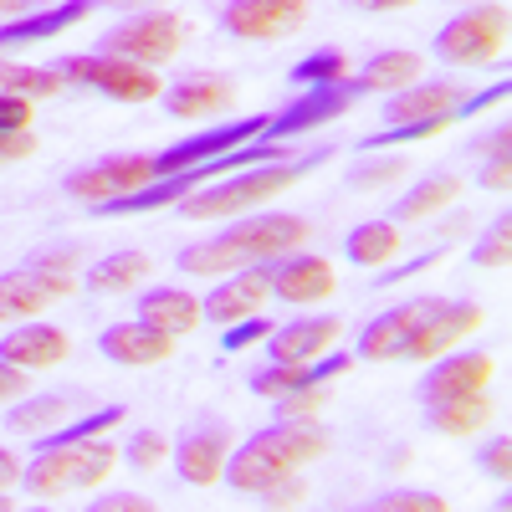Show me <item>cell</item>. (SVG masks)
I'll return each instance as SVG.
<instances>
[{
	"mask_svg": "<svg viewBox=\"0 0 512 512\" xmlns=\"http://www.w3.org/2000/svg\"><path fill=\"white\" fill-rule=\"evenodd\" d=\"M323 451H328V431L318 420H272L256 436H246L241 446H231L221 482L241 497L246 492L262 497L267 487H277L292 472H303V466L318 461Z\"/></svg>",
	"mask_w": 512,
	"mask_h": 512,
	"instance_id": "1",
	"label": "cell"
},
{
	"mask_svg": "<svg viewBox=\"0 0 512 512\" xmlns=\"http://www.w3.org/2000/svg\"><path fill=\"white\" fill-rule=\"evenodd\" d=\"M303 241H308L303 216H287V210H251V216H241L236 226H226L216 241L185 246L175 262L190 277H226V272H241L251 262H267V256L297 251Z\"/></svg>",
	"mask_w": 512,
	"mask_h": 512,
	"instance_id": "2",
	"label": "cell"
},
{
	"mask_svg": "<svg viewBox=\"0 0 512 512\" xmlns=\"http://www.w3.org/2000/svg\"><path fill=\"white\" fill-rule=\"evenodd\" d=\"M333 149H313V154H292V159H277V164H251V169H236L226 180H210L200 190H190L175 210L185 221H216V216H246V205H267L277 200L287 185H297L313 164H323Z\"/></svg>",
	"mask_w": 512,
	"mask_h": 512,
	"instance_id": "3",
	"label": "cell"
},
{
	"mask_svg": "<svg viewBox=\"0 0 512 512\" xmlns=\"http://www.w3.org/2000/svg\"><path fill=\"white\" fill-rule=\"evenodd\" d=\"M113 466H118V446H108L103 436L62 441V446H31V461H21V487L31 497L93 492L108 482Z\"/></svg>",
	"mask_w": 512,
	"mask_h": 512,
	"instance_id": "4",
	"label": "cell"
},
{
	"mask_svg": "<svg viewBox=\"0 0 512 512\" xmlns=\"http://www.w3.org/2000/svg\"><path fill=\"white\" fill-rule=\"evenodd\" d=\"M507 21L512 16H507L502 0H477V6H466L461 16H451L436 31L431 57L446 62V67H487L507 47Z\"/></svg>",
	"mask_w": 512,
	"mask_h": 512,
	"instance_id": "5",
	"label": "cell"
},
{
	"mask_svg": "<svg viewBox=\"0 0 512 512\" xmlns=\"http://www.w3.org/2000/svg\"><path fill=\"white\" fill-rule=\"evenodd\" d=\"M57 72L77 88H93L113 103H154L164 93V82L154 67H139V62H123L113 52H82V57H62Z\"/></svg>",
	"mask_w": 512,
	"mask_h": 512,
	"instance_id": "6",
	"label": "cell"
},
{
	"mask_svg": "<svg viewBox=\"0 0 512 512\" xmlns=\"http://www.w3.org/2000/svg\"><path fill=\"white\" fill-rule=\"evenodd\" d=\"M180 41H185V21L175 11H134L113 31H103L98 52H113L123 62H139V67H164L180 52Z\"/></svg>",
	"mask_w": 512,
	"mask_h": 512,
	"instance_id": "7",
	"label": "cell"
},
{
	"mask_svg": "<svg viewBox=\"0 0 512 512\" xmlns=\"http://www.w3.org/2000/svg\"><path fill=\"white\" fill-rule=\"evenodd\" d=\"M359 98H369V88H364L359 77L313 82V88H303V98H292L282 113H272V118H267L262 139H272V144H287V139H297V134H308V128H318V123H333L338 113H349Z\"/></svg>",
	"mask_w": 512,
	"mask_h": 512,
	"instance_id": "8",
	"label": "cell"
},
{
	"mask_svg": "<svg viewBox=\"0 0 512 512\" xmlns=\"http://www.w3.org/2000/svg\"><path fill=\"white\" fill-rule=\"evenodd\" d=\"M226 456H231V425L221 415H200L180 431V441H169V461H175V477L185 487H216L226 472Z\"/></svg>",
	"mask_w": 512,
	"mask_h": 512,
	"instance_id": "9",
	"label": "cell"
},
{
	"mask_svg": "<svg viewBox=\"0 0 512 512\" xmlns=\"http://www.w3.org/2000/svg\"><path fill=\"white\" fill-rule=\"evenodd\" d=\"M154 180V154H113L98 164H82L72 175H62V190L82 205H108L118 195H134Z\"/></svg>",
	"mask_w": 512,
	"mask_h": 512,
	"instance_id": "10",
	"label": "cell"
},
{
	"mask_svg": "<svg viewBox=\"0 0 512 512\" xmlns=\"http://www.w3.org/2000/svg\"><path fill=\"white\" fill-rule=\"evenodd\" d=\"M267 118H272V113H251V118H241V123H216V128H200V134L159 149V154H154V180L175 175V169H190V164H205V159H221V154H231V149H241V144H251V139H262ZM154 180H149V185H154Z\"/></svg>",
	"mask_w": 512,
	"mask_h": 512,
	"instance_id": "11",
	"label": "cell"
},
{
	"mask_svg": "<svg viewBox=\"0 0 512 512\" xmlns=\"http://www.w3.org/2000/svg\"><path fill=\"white\" fill-rule=\"evenodd\" d=\"M436 303L441 297H410V303H395V308H384L379 318H369L364 333H359V359H374V364L410 359L415 333L425 328V318L436 313Z\"/></svg>",
	"mask_w": 512,
	"mask_h": 512,
	"instance_id": "12",
	"label": "cell"
},
{
	"mask_svg": "<svg viewBox=\"0 0 512 512\" xmlns=\"http://www.w3.org/2000/svg\"><path fill=\"white\" fill-rule=\"evenodd\" d=\"M308 0H226L221 6V31L236 41H282L303 31Z\"/></svg>",
	"mask_w": 512,
	"mask_h": 512,
	"instance_id": "13",
	"label": "cell"
},
{
	"mask_svg": "<svg viewBox=\"0 0 512 512\" xmlns=\"http://www.w3.org/2000/svg\"><path fill=\"white\" fill-rule=\"evenodd\" d=\"M497 374V359L487 349H446L431 359V369H425L420 379V405H436V400H456V395H477L487 390Z\"/></svg>",
	"mask_w": 512,
	"mask_h": 512,
	"instance_id": "14",
	"label": "cell"
},
{
	"mask_svg": "<svg viewBox=\"0 0 512 512\" xmlns=\"http://www.w3.org/2000/svg\"><path fill=\"white\" fill-rule=\"evenodd\" d=\"M67 292H72V272H41V267L0 272V323L41 318L52 303H62Z\"/></svg>",
	"mask_w": 512,
	"mask_h": 512,
	"instance_id": "15",
	"label": "cell"
},
{
	"mask_svg": "<svg viewBox=\"0 0 512 512\" xmlns=\"http://www.w3.org/2000/svg\"><path fill=\"white\" fill-rule=\"evenodd\" d=\"M272 262H277V256H267V262H251V267L231 272L226 287H210L205 303H200V318L216 323V328H231V323L251 318V313L272 297Z\"/></svg>",
	"mask_w": 512,
	"mask_h": 512,
	"instance_id": "16",
	"label": "cell"
},
{
	"mask_svg": "<svg viewBox=\"0 0 512 512\" xmlns=\"http://www.w3.org/2000/svg\"><path fill=\"white\" fill-rule=\"evenodd\" d=\"M482 328V308L477 303H466V297H441L436 313L425 318V328L415 333V344H410V364H431L436 354L456 349L461 338H472Z\"/></svg>",
	"mask_w": 512,
	"mask_h": 512,
	"instance_id": "17",
	"label": "cell"
},
{
	"mask_svg": "<svg viewBox=\"0 0 512 512\" xmlns=\"http://www.w3.org/2000/svg\"><path fill=\"white\" fill-rule=\"evenodd\" d=\"M93 11H103V0H57V6H36L26 16L0 21V52L6 47H36V41H52L62 31H72L77 21H88Z\"/></svg>",
	"mask_w": 512,
	"mask_h": 512,
	"instance_id": "18",
	"label": "cell"
},
{
	"mask_svg": "<svg viewBox=\"0 0 512 512\" xmlns=\"http://www.w3.org/2000/svg\"><path fill=\"white\" fill-rule=\"evenodd\" d=\"M98 354H103L108 364H123V369H154V364H164L169 354H175V338L159 333V328H149L144 318H134V323H108V328L98 333Z\"/></svg>",
	"mask_w": 512,
	"mask_h": 512,
	"instance_id": "19",
	"label": "cell"
},
{
	"mask_svg": "<svg viewBox=\"0 0 512 512\" xmlns=\"http://www.w3.org/2000/svg\"><path fill=\"white\" fill-rule=\"evenodd\" d=\"M338 323L333 313L323 318V313H308V318H292V323H272V333L262 338L267 344V359L272 364H308V359H318V354H328L333 349V338H338Z\"/></svg>",
	"mask_w": 512,
	"mask_h": 512,
	"instance_id": "20",
	"label": "cell"
},
{
	"mask_svg": "<svg viewBox=\"0 0 512 512\" xmlns=\"http://www.w3.org/2000/svg\"><path fill=\"white\" fill-rule=\"evenodd\" d=\"M333 287H338L333 267L323 262V256H313V251H282L272 262V297H282V303L308 308V303H323Z\"/></svg>",
	"mask_w": 512,
	"mask_h": 512,
	"instance_id": "21",
	"label": "cell"
},
{
	"mask_svg": "<svg viewBox=\"0 0 512 512\" xmlns=\"http://www.w3.org/2000/svg\"><path fill=\"white\" fill-rule=\"evenodd\" d=\"M461 82H405L384 98V123H415V118H456L461 108Z\"/></svg>",
	"mask_w": 512,
	"mask_h": 512,
	"instance_id": "22",
	"label": "cell"
},
{
	"mask_svg": "<svg viewBox=\"0 0 512 512\" xmlns=\"http://www.w3.org/2000/svg\"><path fill=\"white\" fill-rule=\"evenodd\" d=\"M67 333L62 328H52V323H41V318H26L21 328H11L6 338H0V359L6 364H16V369H52V364H62L67 359Z\"/></svg>",
	"mask_w": 512,
	"mask_h": 512,
	"instance_id": "23",
	"label": "cell"
},
{
	"mask_svg": "<svg viewBox=\"0 0 512 512\" xmlns=\"http://www.w3.org/2000/svg\"><path fill=\"white\" fill-rule=\"evenodd\" d=\"M159 98H164L169 118H210V113H226L236 103V88L216 72H190L180 82H169Z\"/></svg>",
	"mask_w": 512,
	"mask_h": 512,
	"instance_id": "24",
	"label": "cell"
},
{
	"mask_svg": "<svg viewBox=\"0 0 512 512\" xmlns=\"http://www.w3.org/2000/svg\"><path fill=\"white\" fill-rule=\"evenodd\" d=\"M139 318L169 338H185L200 323V297H190L180 287H149V292H139Z\"/></svg>",
	"mask_w": 512,
	"mask_h": 512,
	"instance_id": "25",
	"label": "cell"
},
{
	"mask_svg": "<svg viewBox=\"0 0 512 512\" xmlns=\"http://www.w3.org/2000/svg\"><path fill=\"white\" fill-rule=\"evenodd\" d=\"M492 395L477 390V395H456V400H436V405H425V425H431L436 436H477L492 425Z\"/></svg>",
	"mask_w": 512,
	"mask_h": 512,
	"instance_id": "26",
	"label": "cell"
},
{
	"mask_svg": "<svg viewBox=\"0 0 512 512\" xmlns=\"http://www.w3.org/2000/svg\"><path fill=\"white\" fill-rule=\"evenodd\" d=\"M461 195V180L456 175H425V180H415L395 205H390V216L384 221H395V226H415V221H431L441 205H451Z\"/></svg>",
	"mask_w": 512,
	"mask_h": 512,
	"instance_id": "27",
	"label": "cell"
},
{
	"mask_svg": "<svg viewBox=\"0 0 512 512\" xmlns=\"http://www.w3.org/2000/svg\"><path fill=\"white\" fill-rule=\"evenodd\" d=\"M395 251H400V226L395 221H364V226H354L344 236V256L354 267H369V272L390 267Z\"/></svg>",
	"mask_w": 512,
	"mask_h": 512,
	"instance_id": "28",
	"label": "cell"
},
{
	"mask_svg": "<svg viewBox=\"0 0 512 512\" xmlns=\"http://www.w3.org/2000/svg\"><path fill=\"white\" fill-rule=\"evenodd\" d=\"M144 277H149V256L134 251V246H123V251L98 256V262L82 272V287L88 292H123V287H139Z\"/></svg>",
	"mask_w": 512,
	"mask_h": 512,
	"instance_id": "29",
	"label": "cell"
},
{
	"mask_svg": "<svg viewBox=\"0 0 512 512\" xmlns=\"http://www.w3.org/2000/svg\"><path fill=\"white\" fill-rule=\"evenodd\" d=\"M62 88H67V77L57 67H21L11 57H0V93H21V98L41 103V98H57Z\"/></svg>",
	"mask_w": 512,
	"mask_h": 512,
	"instance_id": "30",
	"label": "cell"
},
{
	"mask_svg": "<svg viewBox=\"0 0 512 512\" xmlns=\"http://www.w3.org/2000/svg\"><path fill=\"white\" fill-rule=\"evenodd\" d=\"M359 82L369 93H395L405 82H420V57L415 52H374L359 67Z\"/></svg>",
	"mask_w": 512,
	"mask_h": 512,
	"instance_id": "31",
	"label": "cell"
},
{
	"mask_svg": "<svg viewBox=\"0 0 512 512\" xmlns=\"http://www.w3.org/2000/svg\"><path fill=\"white\" fill-rule=\"evenodd\" d=\"M67 395H31L21 410H11L6 415V425L11 431H21V436H41L47 425H57V420H67Z\"/></svg>",
	"mask_w": 512,
	"mask_h": 512,
	"instance_id": "32",
	"label": "cell"
},
{
	"mask_svg": "<svg viewBox=\"0 0 512 512\" xmlns=\"http://www.w3.org/2000/svg\"><path fill=\"white\" fill-rule=\"evenodd\" d=\"M446 123H456V118H415V123H390V128H379V134H364V139H359V154H379V149L415 144V139H436Z\"/></svg>",
	"mask_w": 512,
	"mask_h": 512,
	"instance_id": "33",
	"label": "cell"
},
{
	"mask_svg": "<svg viewBox=\"0 0 512 512\" xmlns=\"http://www.w3.org/2000/svg\"><path fill=\"white\" fill-rule=\"evenodd\" d=\"M328 405V384H292V390L272 395V410L277 420H318V410Z\"/></svg>",
	"mask_w": 512,
	"mask_h": 512,
	"instance_id": "34",
	"label": "cell"
},
{
	"mask_svg": "<svg viewBox=\"0 0 512 512\" xmlns=\"http://www.w3.org/2000/svg\"><path fill=\"white\" fill-rule=\"evenodd\" d=\"M338 77H349V57L333 52V47H318V52H308L303 62L292 67L297 88H313V82H338Z\"/></svg>",
	"mask_w": 512,
	"mask_h": 512,
	"instance_id": "35",
	"label": "cell"
},
{
	"mask_svg": "<svg viewBox=\"0 0 512 512\" xmlns=\"http://www.w3.org/2000/svg\"><path fill=\"white\" fill-rule=\"evenodd\" d=\"M472 262H477V267H487V272H502V267L512 262V221H507V216H497V221L477 236Z\"/></svg>",
	"mask_w": 512,
	"mask_h": 512,
	"instance_id": "36",
	"label": "cell"
},
{
	"mask_svg": "<svg viewBox=\"0 0 512 512\" xmlns=\"http://www.w3.org/2000/svg\"><path fill=\"white\" fill-rule=\"evenodd\" d=\"M507 139H512V128L502 123L497 134L487 139V149H492V159L477 169V185L482 190H497V195H507V185H512V159H507Z\"/></svg>",
	"mask_w": 512,
	"mask_h": 512,
	"instance_id": "37",
	"label": "cell"
},
{
	"mask_svg": "<svg viewBox=\"0 0 512 512\" xmlns=\"http://www.w3.org/2000/svg\"><path fill=\"white\" fill-rule=\"evenodd\" d=\"M369 512H446V497H441V492L395 487V492H379V497H369Z\"/></svg>",
	"mask_w": 512,
	"mask_h": 512,
	"instance_id": "38",
	"label": "cell"
},
{
	"mask_svg": "<svg viewBox=\"0 0 512 512\" xmlns=\"http://www.w3.org/2000/svg\"><path fill=\"white\" fill-rule=\"evenodd\" d=\"M134 472H154V466L169 456V441H164V431H134L123 441V451H118Z\"/></svg>",
	"mask_w": 512,
	"mask_h": 512,
	"instance_id": "39",
	"label": "cell"
},
{
	"mask_svg": "<svg viewBox=\"0 0 512 512\" xmlns=\"http://www.w3.org/2000/svg\"><path fill=\"white\" fill-rule=\"evenodd\" d=\"M477 472H482V477H492L497 487H507V482H512V436H507V431H497L492 441H482V446H477Z\"/></svg>",
	"mask_w": 512,
	"mask_h": 512,
	"instance_id": "40",
	"label": "cell"
},
{
	"mask_svg": "<svg viewBox=\"0 0 512 512\" xmlns=\"http://www.w3.org/2000/svg\"><path fill=\"white\" fill-rule=\"evenodd\" d=\"M267 333H272V323L251 313V318H241V323H231V328H226V338H221V349H226V354H241L246 344H262Z\"/></svg>",
	"mask_w": 512,
	"mask_h": 512,
	"instance_id": "41",
	"label": "cell"
},
{
	"mask_svg": "<svg viewBox=\"0 0 512 512\" xmlns=\"http://www.w3.org/2000/svg\"><path fill=\"white\" fill-rule=\"evenodd\" d=\"M384 180H400V164H395V159H374V164H354V169H349V185H354V190H374V185H384Z\"/></svg>",
	"mask_w": 512,
	"mask_h": 512,
	"instance_id": "42",
	"label": "cell"
},
{
	"mask_svg": "<svg viewBox=\"0 0 512 512\" xmlns=\"http://www.w3.org/2000/svg\"><path fill=\"white\" fill-rule=\"evenodd\" d=\"M21 128H31V98L0 93V134H21Z\"/></svg>",
	"mask_w": 512,
	"mask_h": 512,
	"instance_id": "43",
	"label": "cell"
},
{
	"mask_svg": "<svg viewBox=\"0 0 512 512\" xmlns=\"http://www.w3.org/2000/svg\"><path fill=\"white\" fill-rule=\"evenodd\" d=\"M72 262H77V251H72V246H36L26 267H41V272H72Z\"/></svg>",
	"mask_w": 512,
	"mask_h": 512,
	"instance_id": "44",
	"label": "cell"
},
{
	"mask_svg": "<svg viewBox=\"0 0 512 512\" xmlns=\"http://www.w3.org/2000/svg\"><path fill=\"white\" fill-rule=\"evenodd\" d=\"M154 502L149 497H139V492H103V497H93V512H149Z\"/></svg>",
	"mask_w": 512,
	"mask_h": 512,
	"instance_id": "45",
	"label": "cell"
},
{
	"mask_svg": "<svg viewBox=\"0 0 512 512\" xmlns=\"http://www.w3.org/2000/svg\"><path fill=\"white\" fill-rule=\"evenodd\" d=\"M436 256H441V246H431V251H425V256H410V262H405V267H395V272H379V287H395V282H405V277L425 272V267L436 262Z\"/></svg>",
	"mask_w": 512,
	"mask_h": 512,
	"instance_id": "46",
	"label": "cell"
},
{
	"mask_svg": "<svg viewBox=\"0 0 512 512\" xmlns=\"http://www.w3.org/2000/svg\"><path fill=\"white\" fill-rule=\"evenodd\" d=\"M26 369H16V364H6V359H0V405H6V400H21L26 395Z\"/></svg>",
	"mask_w": 512,
	"mask_h": 512,
	"instance_id": "47",
	"label": "cell"
},
{
	"mask_svg": "<svg viewBox=\"0 0 512 512\" xmlns=\"http://www.w3.org/2000/svg\"><path fill=\"white\" fill-rule=\"evenodd\" d=\"M16 482H21V456L0 446V492H11Z\"/></svg>",
	"mask_w": 512,
	"mask_h": 512,
	"instance_id": "48",
	"label": "cell"
},
{
	"mask_svg": "<svg viewBox=\"0 0 512 512\" xmlns=\"http://www.w3.org/2000/svg\"><path fill=\"white\" fill-rule=\"evenodd\" d=\"M349 6H354V11H374V16H379V11H405V6H415V0H349Z\"/></svg>",
	"mask_w": 512,
	"mask_h": 512,
	"instance_id": "49",
	"label": "cell"
},
{
	"mask_svg": "<svg viewBox=\"0 0 512 512\" xmlns=\"http://www.w3.org/2000/svg\"><path fill=\"white\" fill-rule=\"evenodd\" d=\"M103 6H113V11H134V6H144V0H103Z\"/></svg>",
	"mask_w": 512,
	"mask_h": 512,
	"instance_id": "50",
	"label": "cell"
},
{
	"mask_svg": "<svg viewBox=\"0 0 512 512\" xmlns=\"http://www.w3.org/2000/svg\"><path fill=\"white\" fill-rule=\"evenodd\" d=\"M6 507H11V497H6V492H0V512H6Z\"/></svg>",
	"mask_w": 512,
	"mask_h": 512,
	"instance_id": "51",
	"label": "cell"
}]
</instances>
